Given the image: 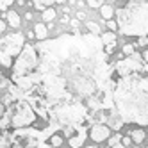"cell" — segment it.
<instances>
[{
    "mask_svg": "<svg viewBox=\"0 0 148 148\" xmlns=\"http://www.w3.org/2000/svg\"><path fill=\"white\" fill-rule=\"evenodd\" d=\"M121 139H123V137H121V134H116V136H112V137H111V141H109V146L112 148V146H116V145H120V143H121Z\"/></svg>",
    "mask_w": 148,
    "mask_h": 148,
    "instance_id": "2e32d148",
    "label": "cell"
},
{
    "mask_svg": "<svg viewBox=\"0 0 148 148\" xmlns=\"http://www.w3.org/2000/svg\"><path fill=\"white\" fill-rule=\"evenodd\" d=\"M54 18H56V9L54 7H48V9L43 11V20L45 22H52Z\"/></svg>",
    "mask_w": 148,
    "mask_h": 148,
    "instance_id": "5bb4252c",
    "label": "cell"
},
{
    "mask_svg": "<svg viewBox=\"0 0 148 148\" xmlns=\"http://www.w3.org/2000/svg\"><path fill=\"white\" fill-rule=\"evenodd\" d=\"M84 141H86V134H84V130H82L80 134L73 136L71 139H70V146H71V148H80V146L84 145Z\"/></svg>",
    "mask_w": 148,
    "mask_h": 148,
    "instance_id": "ba28073f",
    "label": "cell"
},
{
    "mask_svg": "<svg viewBox=\"0 0 148 148\" xmlns=\"http://www.w3.org/2000/svg\"><path fill=\"white\" fill-rule=\"evenodd\" d=\"M107 27H109V30H111V32H114V30L118 29V23H116V22H112V20H109V22H107Z\"/></svg>",
    "mask_w": 148,
    "mask_h": 148,
    "instance_id": "44dd1931",
    "label": "cell"
},
{
    "mask_svg": "<svg viewBox=\"0 0 148 148\" xmlns=\"http://www.w3.org/2000/svg\"><path fill=\"white\" fill-rule=\"evenodd\" d=\"M88 148H97V146H88Z\"/></svg>",
    "mask_w": 148,
    "mask_h": 148,
    "instance_id": "f1b7e54d",
    "label": "cell"
},
{
    "mask_svg": "<svg viewBox=\"0 0 148 148\" xmlns=\"http://www.w3.org/2000/svg\"><path fill=\"white\" fill-rule=\"evenodd\" d=\"M4 111H5V109H4V105L0 103V118H2V116H4Z\"/></svg>",
    "mask_w": 148,
    "mask_h": 148,
    "instance_id": "4316f807",
    "label": "cell"
},
{
    "mask_svg": "<svg viewBox=\"0 0 148 148\" xmlns=\"http://www.w3.org/2000/svg\"><path fill=\"white\" fill-rule=\"evenodd\" d=\"M0 64H2V66H5V68H11V66H14V64H13V59L9 57V56H5V54H0Z\"/></svg>",
    "mask_w": 148,
    "mask_h": 148,
    "instance_id": "9a60e30c",
    "label": "cell"
},
{
    "mask_svg": "<svg viewBox=\"0 0 148 148\" xmlns=\"http://www.w3.org/2000/svg\"><path fill=\"white\" fill-rule=\"evenodd\" d=\"M25 47V36L23 34H11L0 39V54H5L9 57L20 56Z\"/></svg>",
    "mask_w": 148,
    "mask_h": 148,
    "instance_id": "8992f818",
    "label": "cell"
},
{
    "mask_svg": "<svg viewBox=\"0 0 148 148\" xmlns=\"http://www.w3.org/2000/svg\"><path fill=\"white\" fill-rule=\"evenodd\" d=\"M143 57L139 54H134L130 57H125L123 61H118L116 62V71H118V75H121L123 79L125 77H130V75H136L137 71H141L145 68L143 64Z\"/></svg>",
    "mask_w": 148,
    "mask_h": 148,
    "instance_id": "5b68a950",
    "label": "cell"
},
{
    "mask_svg": "<svg viewBox=\"0 0 148 148\" xmlns=\"http://www.w3.org/2000/svg\"><path fill=\"white\" fill-rule=\"evenodd\" d=\"M11 4H13V2H9V0H7V2H0V9H7Z\"/></svg>",
    "mask_w": 148,
    "mask_h": 148,
    "instance_id": "cb8c5ba5",
    "label": "cell"
},
{
    "mask_svg": "<svg viewBox=\"0 0 148 148\" xmlns=\"http://www.w3.org/2000/svg\"><path fill=\"white\" fill-rule=\"evenodd\" d=\"M145 137H146V134H145L143 130H132V132H130V139H132L136 145H141V143L145 141Z\"/></svg>",
    "mask_w": 148,
    "mask_h": 148,
    "instance_id": "7c38bea8",
    "label": "cell"
},
{
    "mask_svg": "<svg viewBox=\"0 0 148 148\" xmlns=\"http://www.w3.org/2000/svg\"><path fill=\"white\" fill-rule=\"evenodd\" d=\"M123 56L127 57L134 56V45H123Z\"/></svg>",
    "mask_w": 148,
    "mask_h": 148,
    "instance_id": "ac0fdd59",
    "label": "cell"
},
{
    "mask_svg": "<svg viewBox=\"0 0 148 148\" xmlns=\"http://www.w3.org/2000/svg\"><path fill=\"white\" fill-rule=\"evenodd\" d=\"M7 22H9V25H11V27L18 29L20 27V16H18V13L16 11H9L7 13Z\"/></svg>",
    "mask_w": 148,
    "mask_h": 148,
    "instance_id": "8fae6325",
    "label": "cell"
},
{
    "mask_svg": "<svg viewBox=\"0 0 148 148\" xmlns=\"http://www.w3.org/2000/svg\"><path fill=\"white\" fill-rule=\"evenodd\" d=\"M130 143H132V139H130V137H123V139H121V145H123L125 148H127V146H129Z\"/></svg>",
    "mask_w": 148,
    "mask_h": 148,
    "instance_id": "603a6c76",
    "label": "cell"
},
{
    "mask_svg": "<svg viewBox=\"0 0 148 148\" xmlns=\"http://www.w3.org/2000/svg\"><path fill=\"white\" fill-rule=\"evenodd\" d=\"M118 30L123 36H139L148 34V2H127L116 11Z\"/></svg>",
    "mask_w": 148,
    "mask_h": 148,
    "instance_id": "7a4b0ae2",
    "label": "cell"
},
{
    "mask_svg": "<svg viewBox=\"0 0 148 148\" xmlns=\"http://www.w3.org/2000/svg\"><path fill=\"white\" fill-rule=\"evenodd\" d=\"M36 9H41V11H45V5H50V2H34Z\"/></svg>",
    "mask_w": 148,
    "mask_h": 148,
    "instance_id": "ffe728a7",
    "label": "cell"
},
{
    "mask_svg": "<svg viewBox=\"0 0 148 148\" xmlns=\"http://www.w3.org/2000/svg\"><path fill=\"white\" fill-rule=\"evenodd\" d=\"M47 34H48V30H47V27H45L43 23H36V25H34V36H36L38 39H45Z\"/></svg>",
    "mask_w": 148,
    "mask_h": 148,
    "instance_id": "9c48e42d",
    "label": "cell"
},
{
    "mask_svg": "<svg viewBox=\"0 0 148 148\" xmlns=\"http://www.w3.org/2000/svg\"><path fill=\"white\" fill-rule=\"evenodd\" d=\"M112 148H125V146H123V145L120 143V145H116V146H112Z\"/></svg>",
    "mask_w": 148,
    "mask_h": 148,
    "instance_id": "83f0119b",
    "label": "cell"
},
{
    "mask_svg": "<svg viewBox=\"0 0 148 148\" xmlns=\"http://www.w3.org/2000/svg\"><path fill=\"white\" fill-rule=\"evenodd\" d=\"M100 13H102V18L111 20V18H112V14H114V7H112L111 4H103V5L100 7Z\"/></svg>",
    "mask_w": 148,
    "mask_h": 148,
    "instance_id": "30bf717a",
    "label": "cell"
},
{
    "mask_svg": "<svg viewBox=\"0 0 148 148\" xmlns=\"http://www.w3.org/2000/svg\"><path fill=\"white\" fill-rule=\"evenodd\" d=\"M86 27L91 30V32H95V34H100V27H98V23H93V22H86Z\"/></svg>",
    "mask_w": 148,
    "mask_h": 148,
    "instance_id": "e0dca14e",
    "label": "cell"
},
{
    "mask_svg": "<svg viewBox=\"0 0 148 148\" xmlns=\"http://www.w3.org/2000/svg\"><path fill=\"white\" fill-rule=\"evenodd\" d=\"M36 66H38V50L30 45H25L13 66L14 68L13 77H27V75H30V71Z\"/></svg>",
    "mask_w": 148,
    "mask_h": 148,
    "instance_id": "3957f363",
    "label": "cell"
},
{
    "mask_svg": "<svg viewBox=\"0 0 148 148\" xmlns=\"http://www.w3.org/2000/svg\"><path fill=\"white\" fill-rule=\"evenodd\" d=\"M89 136H91V139L95 143H102V141H105L111 136V130H109L107 125H93Z\"/></svg>",
    "mask_w": 148,
    "mask_h": 148,
    "instance_id": "52a82bcc",
    "label": "cell"
},
{
    "mask_svg": "<svg viewBox=\"0 0 148 148\" xmlns=\"http://www.w3.org/2000/svg\"><path fill=\"white\" fill-rule=\"evenodd\" d=\"M34 120H36V116H34L32 109H30V105L25 102H20L14 107L13 118H11V127L13 129H23V127H29Z\"/></svg>",
    "mask_w": 148,
    "mask_h": 148,
    "instance_id": "277c9868",
    "label": "cell"
},
{
    "mask_svg": "<svg viewBox=\"0 0 148 148\" xmlns=\"http://www.w3.org/2000/svg\"><path fill=\"white\" fill-rule=\"evenodd\" d=\"M5 30V22H2V20H0V34H2Z\"/></svg>",
    "mask_w": 148,
    "mask_h": 148,
    "instance_id": "d4e9b609",
    "label": "cell"
},
{
    "mask_svg": "<svg viewBox=\"0 0 148 148\" xmlns=\"http://www.w3.org/2000/svg\"><path fill=\"white\" fill-rule=\"evenodd\" d=\"M143 61L148 62V50H145V54H143Z\"/></svg>",
    "mask_w": 148,
    "mask_h": 148,
    "instance_id": "484cf974",
    "label": "cell"
},
{
    "mask_svg": "<svg viewBox=\"0 0 148 148\" xmlns=\"http://www.w3.org/2000/svg\"><path fill=\"white\" fill-rule=\"evenodd\" d=\"M100 39H102V43H103V45H112V43H116V34L109 30V32L102 34V38H100Z\"/></svg>",
    "mask_w": 148,
    "mask_h": 148,
    "instance_id": "4fadbf2b",
    "label": "cell"
},
{
    "mask_svg": "<svg viewBox=\"0 0 148 148\" xmlns=\"http://www.w3.org/2000/svg\"><path fill=\"white\" fill-rule=\"evenodd\" d=\"M50 145L52 146H61L62 145V137L61 136H52L50 137Z\"/></svg>",
    "mask_w": 148,
    "mask_h": 148,
    "instance_id": "d6986e66",
    "label": "cell"
},
{
    "mask_svg": "<svg viewBox=\"0 0 148 148\" xmlns=\"http://www.w3.org/2000/svg\"><path fill=\"white\" fill-rule=\"evenodd\" d=\"M137 45H139V47H146L148 45V38H139V39H137Z\"/></svg>",
    "mask_w": 148,
    "mask_h": 148,
    "instance_id": "7402d4cb",
    "label": "cell"
},
{
    "mask_svg": "<svg viewBox=\"0 0 148 148\" xmlns=\"http://www.w3.org/2000/svg\"><path fill=\"white\" fill-rule=\"evenodd\" d=\"M114 103L127 123L148 125V79L125 77L114 89Z\"/></svg>",
    "mask_w": 148,
    "mask_h": 148,
    "instance_id": "6da1fadb",
    "label": "cell"
}]
</instances>
